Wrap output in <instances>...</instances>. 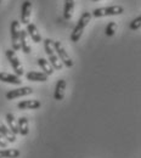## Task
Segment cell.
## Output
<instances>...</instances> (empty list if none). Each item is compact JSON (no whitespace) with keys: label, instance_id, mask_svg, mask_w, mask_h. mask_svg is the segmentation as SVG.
<instances>
[{"label":"cell","instance_id":"cell-1","mask_svg":"<svg viewBox=\"0 0 141 158\" xmlns=\"http://www.w3.org/2000/svg\"><path fill=\"white\" fill-rule=\"evenodd\" d=\"M91 17H93V16H91L90 12H83V15L81 16V19H79L78 23H77V26L74 27V29H73V32H72V34H71V41H73V43L79 41L81 34H83L85 27L89 24Z\"/></svg>","mask_w":141,"mask_h":158},{"label":"cell","instance_id":"cell-2","mask_svg":"<svg viewBox=\"0 0 141 158\" xmlns=\"http://www.w3.org/2000/svg\"><path fill=\"white\" fill-rule=\"evenodd\" d=\"M44 48H45L46 55L49 56V60H50L49 62L52 66V68L54 69H57V71H61L62 67H63V64L61 63V61L59 60L56 52H55V50H54V40H51L50 38H46V39L44 40Z\"/></svg>","mask_w":141,"mask_h":158},{"label":"cell","instance_id":"cell-3","mask_svg":"<svg viewBox=\"0 0 141 158\" xmlns=\"http://www.w3.org/2000/svg\"><path fill=\"white\" fill-rule=\"evenodd\" d=\"M124 12V7L121 5H113V6H108V7H100V9H95L94 12L91 14V16L94 17H103V16H116V15H121Z\"/></svg>","mask_w":141,"mask_h":158},{"label":"cell","instance_id":"cell-4","mask_svg":"<svg viewBox=\"0 0 141 158\" xmlns=\"http://www.w3.org/2000/svg\"><path fill=\"white\" fill-rule=\"evenodd\" d=\"M54 50H55V52L57 54V57H59V60L61 61L62 64H64V66L68 67V68L73 66V61L69 57V55L67 54L64 46L62 45V43H61L60 40L54 41Z\"/></svg>","mask_w":141,"mask_h":158},{"label":"cell","instance_id":"cell-5","mask_svg":"<svg viewBox=\"0 0 141 158\" xmlns=\"http://www.w3.org/2000/svg\"><path fill=\"white\" fill-rule=\"evenodd\" d=\"M11 45H12V50L14 51H19L21 50L20 45V22L19 21H12L11 22Z\"/></svg>","mask_w":141,"mask_h":158},{"label":"cell","instance_id":"cell-6","mask_svg":"<svg viewBox=\"0 0 141 158\" xmlns=\"http://www.w3.org/2000/svg\"><path fill=\"white\" fill-rule=\"evenodd\" d=\"M5 54H6V57L9 60V62L11 63V67L14 68L16 76H19V77L23 76V67H22V64H21V61L19 60V57H17L16 52H15L14 50H11V49H7V50L5 51Z\"/></svg>","mask_w":141,"mask_h":158},{"label":"cell","instance_id":"cell-7","mask_svg":"<svg viewBox=\"0 0 141 158\" xmlns=\"http://www.w3.org/2000/svg\"><path fill=\"white\" fill-rule=\"evenodd\" d=\"M31 94H33V89H32V88H29V86H22V88H20V89L10 90V91L6 94V99L14 100V99H17V98H22V96L31 95Z\"/></svg>","mask_w":141,"mask_h":158},{"label":"cell","instance_id":"cell-8","mask_svg":"<svg viewBox=\"0 0 141 158\" xmlns=\"http://www.w3.org/2000/svg\"><path fill=\"white\" fill-rule=\"evenodd\" d=\"M31 15H32V2L29 0H26L21 7V23L28 24L31 21Z\"/></svg>","mask_w":141,"mask_h":158},{"label":"cell","instance_id":"cell-9","mask_svg":"<svg viewBox=\"0 0 141 158\" xmlns=\"http://www.w3.org/2000/svg\"><path fill=\"white\" fill-rule=\"evenodd\" d=\"M0 80L7 84H14V85H21L22 80L19 76L16 74H11L7 72H0Z\"/></svg>","mask_w":141,"mask_h":158},{"label":"cell","instance_id":"cell-10","mask_svg":"<svg viewBox=\"0 0 141 158\" xmlns=\"http://www.w3.org/2000/svg\"><path fill=\"white\" fill-rule=\"evenodd\" d=\"M40 106V101L38 100H24L17 103V107L20 110H38Z\"/></svg>","mask_w":141,"mask_h":158},{"label":"cell","instance_id":"cell-11","mask_svg":"<svg viewBox=\"0 0 141 158\" xmlns=\"http://www.w3.org/2000/svg\"><path fill=\"white\" fill-rule=\"evenodd\" d=\"M20 45H21V50L24 54H31L32 52V48L28 44V34L23 29L20 31Z\"/></svg>","mask_w":141,"mask_h":158},{"label":"cell","instance_id":"cell-12","mask_svg":"<svg viewBox=\"0 0 141 158\" xmlns=\"http://www.w3.org/2000/svg\"><path fill=\"white\" fill-rule=\"evenodd\" d=\"M26 32H27V34L32 38V40H33L34 43H40L41 41V35H40V33H39V31H38V28H37L35 24H33V23H28V24H27V29H26Z\"/></svg>","mask_w":141,"mask_h":158},{"label":"cell","instance_id":"cell-13","mask_svg":"<svg viewBox=\"0 0 141 158\" xmlns=\"http://www.w3.org/2000/svg\"><path fill=\"white\" fill-rule=\"evenodd\" d=\"M64 90H66V80L64 79H59L56 83V88H55V100L61 101L64 98Z\"/></svg>","mask_w":141,"mask_h":158},{"label":"cell","instance_id":"cell-14","mask_svg":"<svg viewBox=\"0 0 141 158\" xmlns=\"http://www.w3.org/2000/svg\"><path fill=\"white\" fill-rule=\"evenodd\" d=\"M26 78L31 81H46L48 76L44 72H35V71H31L26 74Z\"/></svg>","mask_w":141,"mask_h":158},{"label":"cell","instance_id":"cell-15","mask_svg":"<svg viewBox=\"0 0 141 158\" xmlns=\"http://www.w3.org/2000/svg\"><path fill=\"white\" fill-rule=\"evenodd\" d=\"M0 135L5 139L7 142H15V141H16L15 134H12L11 130H10L7 127H5L1 122H0Z\"/></svg>","mask_w":141,"mask_h":158},{"label":"cell","instance_id":"cell-16","mask_svg":"<svg viewBox=\"0 0 141 158\" xmlns=\"http://www.w3.org/2000/svg\"><path fill=\"white\" fill-rule=\"evenodd\" d=\"M38 66L41 68V71L49 77V76H51L52 73H54V68H52V66L50 64V62L48 61V60L45 59H39L38 60Z\"/></svg>","mask_w":141,"mask_h":158},{"label":"cell","instance_id":"cell-17","mask_svg":"<svg viewBox=\"0 0 141 158\" xmlns=\"http://www.w3.org/2000/svg\"><path fill=\"white\" fill-rule=\"evenodd\" d=\"M21 152L17 148H4L0 150V158H19Z\"/></svg>","mask_w":141,"mask_h":158},{"label":"cell","instance_id":"cell-18","mask_svg":"<svg viewBox=\"0 0 141 158\" xmlns=\"http://www.w3.org/2000/svg\"><path fill=\"white\" fill-rule=\"evenodd\" d=\"M17 129H19V134L26 136L29 131V123H28V119L26 117H21L19 119V125H17Z\"/></svg>","mask_w":141,"mask_h":158},{"label":"cell","instance_id":"cell-19","mask_svg":"<svg viewBox=\"0 0 141 158\" xmlns=\"http://www.w3.org/2000/svg\"><path fill=\"white\" fill-rule=\"evenodd\" d=\"M73 10H74V0H66L64 1V11H63V16L66 20L72 19Z\"/></svg>","mask_w":141,"mask_h":158},{"label":"cell","instance_id":"cell-20","mask_svg":"<svg viewBox=\"0 0 141 158\" xmlns=\"http://www.w3.org/2000/svg\"><path fill=\"white\" fill-rule=\"evenodd\" d=\"M6 122H7V124H9V129L11 130V133L15 134V135L19 134L17 124H16V122H15V117H14L12 113H7V114H6Z\"/></svg>","mask_w":141,"mask_h":158},{"label":"cell","instance_id":"cell-21","mask_svg":"<svg viewBox=\"0 0 141 158\" xmlns=\"http://www.w3.org/2000/svg\"><path fill=\"white\" fill-rule=\"evenodd\" d=\"M116 28H117V23H116L114 21L108 22V24L106 26V29H105L106 35H107V37H112V35H114V33H116Z\"/></svg>","mask_w":141,"mask_h":158},{"label":"cell","instance_id":"cell-22","mask_svg":"<svg viewBox=\"0 0 141 158\" xmlns=\"http://www.w3.org/2000/svg\"><path fill=\"white\" fill-rule=\"evenodd\" d=\"M130 29L131 31H138V29H140L141 27V16H138L136 19H134L133 20V22L130 23Z\"/></svg>","mask_w":141,"mask_h":158},{"label":"cell","instance_id":"cell-23","mask_svg":"<svg viewBox=\"0 0 141 158\" xmlns=\"http://www.w3.org/2000/svg\"><path fill=\"white\" fill-rule=\"evenodd\" d=\"M7 143H9V142L0 135V147H1V148H7Z\"/></svg>","mask_w":141,"mask_h":158},{"label":"cell","instance_id":"cell-24","mask_svg":"<svg viewBox=\"0 0 141 158\" xmlns=\"http://www.w3.org/2000/svg\"><path fill=\"white\" fill-rule=\"evenodd\" d=\"M93 1H99V0H93Z\"/></svg>","mask_w":141,"mask_h":158},{"label":"cell","instance_id":"cell-25","mask_svg":"<svg viewBox=\"0 0 141 158\" xmlns=\"http://www.w3.org/2000/svg\"><path fill=\"white\" fill-rule=\"evenodd\" d=\"M0 2H1V0H0Z\"/></svg>","mask_w":141,"mask_h":158}]
</instances>
